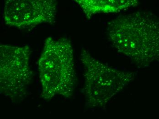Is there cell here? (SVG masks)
I'll return each instance as SVG.
<instances>
[{
	"label": "cell",
	"mask_w": 159,
	"mask_h": 119,
	"mask_svg": "<svg viewBox=\"0 0 159 119\" xmlns=\"http://www.w3.org/2000/svg\"><path fill=\"white\" fill-rule=\"evenodd\" d=\"M107 34L112 46L138 66L159 58V20L149 13L137 11L112 19Z\"/></svg>",
	"instance_id": "1"
},
{
	"label": "cell",
	"mask_w": 159,
	"mask_h": 119,
	"mask_svg": "<svg viewBox=\"0 0 159 119\" xmlns=\"http://www.w3.org/2000/svg\"><path fill=\"white\" fill-rule=\"evenodd\" d=\"M38 69L43 98L56 95L71 96L75 84L74 50L66 38H47L39 60Z\"/></svg>",
	"instance_id": "2"
},
{
	"label": "cell",
	"mask_w": 159,
	"mask_h": 119,
	"mask_svg": "<svg viewBox=\"0 0 159 119\" xmlns=\"http://www.w3.org/2000/svg\"><path fill=\"white\" fill-rule=\"evenodd\" d=\"M80 60L84 70V94L88 106H105L111 98L134 81L135 72L120 71L102 62L86 50Z\"/></svg>",
	"instance_id": "3"
},
{
	"label": "cell",
	"mask_w": 159,
	"mask_h": 119,
	"mask_svg": "<svg viewBox=\"0 0 159 119\" xmlns=\"http://www.w3.org/2000/svg\"><path fill=\"white\" fill-rule=\"evenodd\" d=\"M30 48L28 45L0 46V89L1 94L14 98L24 96L30 84L33 73Z\"/></svg>",
	"instance_id": "4"
},
{
	"label": "cell",
	"mask_w": 159,
	"mask_h": 119,
	"mask_svg": "<svg viewBox=\"0 0 159 119\" xmlns=\"http://www.w3.org/2000/svg\"><path fill=\"white\" fill-rule=\"evenodd\" d=\"M57 14V2L52 0H7L4 4L7 25L17 28L53 24Z\"/></svg>",
	"instance_id": "5"
},
{
	"label": "cell",
	"mask_w": 159,
	"mask_h": 119,
	"mask_svg": "<svg viewBox=\"0 0 159 119\" xmlns=\"http://www.w3.org/2000/svg\"><path fill=\"white\" fill-rule=\"evenodd\" d=\"M86 16L88 17L98 13H117L126 10L130 7L136 6L137 1L131 0L122 1H94V0H76Z\"/></svg>",
	"instance_id": "6"
}]
</instances>
